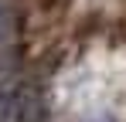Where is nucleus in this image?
Masks as SVG:
<instances>
[{"label":"nucleus","instance_id":"nucleus-1","mask_svg":"<svg viewBox=\"0 0 126 122\" xmlns=\"http://www.w3.org/2000/svg\"><path fill=\"white\" fill-rule=\"evenodd\" d=\"M17 37H21V17H17V7H14V0H0V75L14 64Z\"/></svg>","mask_w":126,"mask_h":122}]
</instances>
